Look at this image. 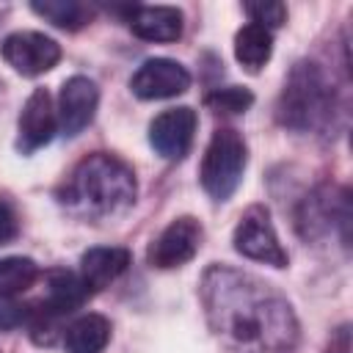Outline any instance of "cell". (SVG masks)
<instances>
[{
	"label": "cell",
	"instance_id": "cell-1",
	"mask_svg": "<svg viewBox=\"0 0 353 353\" xmlns=\"http://www.w3.org/2000/svg\"><path fill=\"white\" fill-rule=\"evenodd\" d=\"M201 303L212 331L232 345L279 353L298 342L290 301L251 273L212 265L201 279Z\"/></svg>",
	"mask_w": 353,
	"mask_h": 353
},
{
	"label": "cell",
	"instance_id": "cell-2",
	"mask_svg": "<svg viewBox=\"0 0 353 353\" xmlns=\"http://www.w3.org/2000/svg\"><path fill=\"white\" fill-rule=\"evenodd\" d=\"M135 174L132 168L108 152H94L83 157L63 182L61 201L88 218H108L124 212L135 201Z\"/></svg>",
	"mask_w": 353,
	"mask_h": 353
},
{
	"label": "cell",
	"instance_id": "cell-3",
	"mask_svg": "<svg viewBox=\"0 0 353 353\" xmlns=\"http://www.w3.org/2000/svg\"><path fill=\"white\" fill-rule=\"evenodd\" d=\"M334 91L323 69L312 61H301L284 83L279 99V119L292 130H317L331 119Z\"/></svg>",
	"mask_w": 353,
	"mask_h": 353
},
{
	"label": "cell",
	"instance_id": "cell-4",
	"mask_svg": "<svg viewBox=\"0 0 353 353\" xmlns=\"http://www.w3.org/2000/svg\"><path fill=\"white\" fill-rule=\"evenodd\" d=\"M245 163H248V146L243 135L232 127L215 130L199 168V179L207 196H212L215 201H226L240 188Z\"/></svg>",
	"mask_w": 353,
	"mask_h": 353
},
{
	"label": "cell",
	"instance_id": "cell-5",
	"mask_svg": "<svg viewBox=\"0 0 353 353\" xmlns=\"http://www.w3.org/2000/svg\"><path fill=\"white\" fill-rule=\"evenodd\" d=\"M232 243H234V251L243 254L245 259L265 262L270 268H287V262H290V256H287V251H284V245L273 229L270 212L262 204H254L240 215V223L234 226Z\"/></svg>",
	"mask_w": 353,
	"mask_h": 353
},
{
	"label": "cell",
	"instance_id": "cell-6",
	"mask_svg": "<svg viewBox=\"0 0 353 353\" xmlns=\"http://www.w3.org/2000/svg\"><path fill=\"white\" fill-rule=\"evenodd\" d=\"M0 55L17 74L39 77L61 61V44L39 30H17L3 39Z\"/></svg>",
	"mask_w": 353,
	"mask_h": 353
},
{
	"label": "cell",
	"instance_id": "cell-7",
	"mask_svg": "<svg viewBox=\"0 0 353 353\" xmlns=\"http://www.w3.org/2000/svg\"><path fill=\"white\" fill-rule=\"evenodd\" d=\"M204 229L193 215L174 218L146 248V262L157 270H171L190 262L201 248Z\"/></svg>",
	"mask_w": 353,
	"mask_h": 353
},
{
	"label": "cell",
	"instance_id": "cell-8",
	"mask_svg": "<svg viewBox=\"0 0 353 353\" xmlns=\"http://www.w3.org/2000/svg\"><path fill=\"white\" fill-rule=\"evenodd\" d=\"M97 105H99L97 83H94L91 77H85V74L69 77V80L61 85V94H58V108H55L58 130H61L66 138L80 135V132L94 121Z\"/></svg>",
	"mask_w": 353,
	"mask_h": 353
},
{
	"label": "cell",
	"instance_id": "cell-9",
	"mask_svg": "<svg viewBox=\"0 0 353 353\" xmlns=\"http://www.w3.org/2000/svg\"><path fill=\"white\" fill-rule=\"evenodd\" d=\"M196 110L182 105V108H168L160 116L152 119L149 124V143L152 149L165 157V160H182L190 152L193 135H196Z\"/></svg>",
	"mask_w": 353,
	"mask_h": 353
},
{
	"label": "cell",
	"instance_id": "cell-10",
	"mask_svg": "<svg viewBox=\"0 0 353 353\" xmlns=\"http://www.w3.org/2000/svg\"><path fill=\"white\" fill-rule=\"evenodd\" d=\"M130 88L138 99H168L190 88V72L171 58H149L132 74Z\"/></svg>",
	"mask_w": 353,
	"mask_h": 353
},
{
	"label": "cell",
	"instance_id": "cell-11",
	"mask_svg": "<svg viewBox=\"0 0 353 353\" xmlns=\"http://www.w3.org/2000/svg\"><path fill=\"white\" fill-rule=\"evenodd\" d=\"M58 130V116H55V108H52V97L44 91V88H36L25 105H22V113H19V141L17 146L28 154V152H36L41 149L44 143L52 141Z\"/></svg>",
	"mask_w": 353,
	"mask_h": 353
},
{
	"label": "cell",
	"instance_id": "cell-12",
	"mask_svg": "<svg viewBox=\"0 0 353 353\" xmlns=\"http://www.w3.org/2000/svg\"><path fill=\"white\" fill-rule=\"evenodd\" d=\"M127 25L143 41H176L182 36V11L174 6H135Z\"/></svg>",
	"mask_w": 353,
	"mask_h": 353
},
{
	"label": "cell",
	"instance_id": "cell-13",
	"mask_svg": "<svg viewBox=\"0 0 353 353\" xmlns=\"http://www.w3.org/2000/svg\"><path fill=\"white\" fill-rule=\"evenodd\" d=\"M130 251L119 245H97L80 256V279L91 290H102L130 268Z\"/></svg>",
	"mask_w": 353,
	"mask_h": 353
},
{
	"label": "cell",
	"instance_id": "cell-14",
	"mask_svg": "<svg viewBox=\"0 0 353 353\" xmlns=\"http://www.w3.org/2000/svg\"><path fill=\"white\" fill-rule=\"evenodd\" d=\"M44 284H47V292H44V301H41L44 309H39L41 317L44 314L58 317V314L74 312L88 295V287L83 284L80 273H72V270H63V268H55V270L44 273Z\"/></svg>",
	"mask_w": 353,
	"mask_h": 353
},
{
	"label": "cell",
	"instance_id": "cell-15",
	"mask_svg": "<svg viewBox=\"0 0 353 353\" xmlns=\"http://www.w3.org/2000/svg\"><path fill=\"white\" fill-rule=\"evenodd\" d=\"M108 342H110V320L94 312L77 317L63 334V345L69 353H102Z\"/></svg>",
	"mask_w": 353,
	"mask_h": 353
},
{
	"label": "cell",
	"instance_id": "cell-16",
	"mask_svg": "<svg viewBox=\"0 0 353 353\" xmlns=\"http://www.w3.org/2000/svg\"><path fill=\"white\" fill-rule=\"evenodd\" d=\"M273 55V33L265 30L262 25H243L234 33V58L245 72H259Z\"/></svg>",
	"mask_w": 353,
	"mask_h": 353
},
{
	"label": "cell",
	"instance_id": "cell-17",
	"mask_svg": "<svg viewBox=\"0 0 353 353\" xmlns=\"http://www.w3.org/2000/svg\"><path fill=\"white\" fill-rule=\"evenodd\" d=\"M30 11L61 30H80L94 17V8L77 0H36L30 3Z\"/></svg>",
	"mask_w": 353,
	"mask_h": 353
},
{
	"label": "cell",
	"instance_id": "cell-18",
	"mask_svg": "<svg viewBox=\"0 0 353 353\" xmlns=\"http://www.w3.org/2000/svg\"><path fill=\"white\" fill-rule=\"evenodd\" d=\"M39 265L30 256H3L0 259V298H14L28 292L39 279Z\"/></svg>",
	"mask_w": 353,
	"mask_h": 353
},
{
	"label": "cell",
	"instance_id": "cell-19",
	"mask_svg": "<svg viewBox=\"0 0 353 353\" xmlns=\"http://www.w3.org/2000/svg\"><path fill=\"white\" fill-rule=\"evenodd\" d=\"M215 113H223V116H237V113H245L251 105H254V94L248 88H240V85H226V88H218L212 94H207L204 99Z\"/></svg>",
	"mask_w": 353,
	"mask_h": 353
},
{
	"label": "cell",
	"instance_id": "cell-20",
	"mask_svg": "<svg viewBox=\"0 0 353 353\" xmlns=\"http://www.w3.org/2000/svg\"><path fill=\"white\" fill-rule=\"evenodd\" d=\"M245 14L251 17L254 25H262L270 33H273V28H281L287 22V6L279 3V0H254V3H245Z\"/></svg>",
	"mask_w": 353,
	"mask_h": 353
},
{
	"label": "cell",
	"instance_id": "cell-21",
	"mask_svg": "<svg viewBox=\"0 0 353 353\" xmlns=\"http://www.w3.org/2000/svg\"><path fill=\"white\" fill-rule=\"evenodd\" d=\"M17 234H19V215L14 204L6 196H0V245L11 243Z\"/></svg>",
	"mask_w": 353,
	"mask_h": 353
},
{
	"label": "cell",
	"instance_id": "cell-22",
	"mask_svg": "<svg viewBox=\"0 0 353 353\" xmlns=\"http://www.w3.org/2000/svg\"><path fill=\"white\" fill-rule=\"evenodd\" d=\"M25 320V306L11 303V298H0V328H14Z\"/></svg>",
	"mask_w": 353,
	"mask_h": 353
},
{
	"label": "cell",
	"instance_id": "cell-23",
	"mask_svg": "<svg viewBox=\"0 0 353 353\" xmlns=\"http://www.w3.org/2000/svg\"><path fill=\"white\" fill-rule=\"evenodd\" d=\"M325 353H350V331H347V325H342V328L331 336Z\"/></svg>",
	"mask_w": 353,
	"mask_h": 353
}]
</instances>
